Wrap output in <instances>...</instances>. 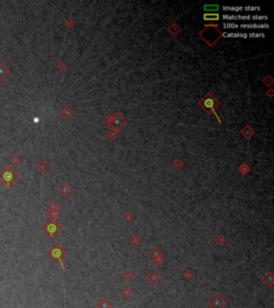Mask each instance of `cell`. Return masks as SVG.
Wrapping results in <instances>:
<instances>
[{
    "label": "cell",
    "instance_id": "cell-12",
    "mask_svg": "<svg viewBox=\"0 0 274 308\" xmlns=\"http://www.w3.org/2000/svg\"><path fill=\"white\" fill-rule=\"evenodd\" d=\"M149 256L151 257L152 259H154V258H156V257H160V256H163V252H162V250L158 247H153V248L151 249V252H150V254H149Z\"/></svg>",
    "mask_w": 274,
    "mask_h": 308
},
{
    "label": "cell",
    "instance_id": "cell-15",
    "mask_svg": "<svg viewBox=\"0 0 274 308\" xmlns=\"http://www.w3.org/2000/svg\"><path fill=\"white\" fill-rule=\"evenodd\" d=\"M47 168H48V166H47V164H46L44 161H41L36 164V169L41 172H44Z\"/></svg>",
    "mask_w": 274,
    "mask_h": 308
},
{
    "label": "cell",
    "instance_id": "cell-23",
    "mask_svg": "<svg viewBox=\"0 0 274 308\" xmlns=\"http://www.w3.org/2000/svg\"><path fill=\"white\" fill-rule=\"evenodd\" d=\"M124 275V278L127 280H131V279H133V277H134V274L132 271H127L125 273L123 274Z\"/></svg>",
    "mask_w": 274,
    "mask_h": 308
},
{
    "label": "cell",
    "instance_id": "cell-2",
    "mask_svg": "<svg viewBox=\"0 0 274 308\" xmlns=\"http://www.w3.org/2000/svg\"><path fill=\"white\" fill-rule=\"evenodd\" d=\"M47 255L52 258V259L54 260V261H56V262H59L61 265H62V261H61V259L63 258L64 256H65V252H64L63 249H62V247L61 246H59L58 244H56V245H54L52 248L49 249L48 252H47Z\"/></svg>",
    "mask_w": 274,
    "mask_h": 308
},
{
    "label": "cell",
    "instance_id": "cell-7",
    "mask_svg": "<svg viewBox=\"0 0 274 308\" xmlns=\"http://www.w3.org/2000/svg\"><path fill=\"white\" fill-rule=\"evenodd\" d=\"M225 27L226 28H237V27H240V28H264V27H268V25L254 24V25H240V26H235V25H231V24H226Z\"/></svg>",
    "mask_w": 274,
    "mask_h": 308
},
{
    "label": "cell",
    "instance_id": "cell-4",
    "mask_svg": "<svg viewBox=\"0 0 274 308\" xmlns=\"http://www.w3.org/2000/svg\"><path fill=\"white\" fill-rule=\"evenodd\" d=\"M225 298L222 296L220 293L213 294V296L208 301V305L210 306V308H224L226 306Z\"/></svg>",
    "mask_w": 274,
    "mask_h": 308
},
{
    "label": "cell",
    "instance_id": "cell-17",
    "mask_svg": "<svg viewBox=\"0 0 274 308\" xmlns=\"http://www.w3.org/2000/svg\"><path fill=\"white\" fill-rule=\"evenodd\" d=\"M182 276L184 277V278H185L186 280H190L191 278L193 277V272H192L191 270H185V271L183 272Z\"/></svg>",
    "mask_w": 274,
    "mask_h": 308
},
{
    "label": "cell",
    "instance_id": "cell-22",
    "mask_svg": "<svg viewBox=\"0 0 274 308\" xmlns=\"http://www.w3.org/2000/svg\"><path fill=\"white\" fill-rule=\"evenodd\" d=\"M47 208H48V210L49 212H57V209H58V206H57V203L56 202H50L47 206Z\"/></svg>",
    "mask_w": 274,
    "mask_h": 308
},
{
    "label": "cell",
    "instance_id": "cell-19",
    "mask_svg": "<svg viewBox=\"0 0 274 308\" xmlns=\"http://www.w3.org/2000/svg\"><path fill=\"white\" fill-rule=\"evenodd\" d=\"M10 161H11V163H13L14 165H18V164H19V163L21 162V158L19 157V156H18L17 154H14V155H13V156L11 157Z\"/></svg>",
    "mask_w": 274,
    "mask_h": 308
},
{
    "label": "cell",
    "instance_id": "cell-16",
    "mask_svg": "<svg viewBox=\"0 0 274 308\" xmlns=\"http://www.w3.org/2000/svg\"><path fill=\"white\" fill-rule=\"evenodd\" d=\"M119 117V116H118ZM124 123V120L121 118V117H119L118 119H115L114 120V123H113V125L114 127H120V126H122V124Z\"/></svg>",
    "mask_w": 274,
    "mask_h": 308
},
{
    "label": "cell",
    "instance_id": "cell-14",
    "mask_svg": "<svg viewBox=\"0 0 274 308\" xmlns=\"http://www.w3.org/2000/svg\"><path fill=\"white\" fill-rule=\"evenodd\" d=\"M59 192H60V194H62V196L67 197V195H69V194L71 192V188L67 185H65V184H64V185H62L59 188Z\"/></svg>",
    "mask_w": 274,
    "mask_h": 308
},
{
    "label": "cell",
    "instance_id": "cell-1",
    "mask_svg": "<svg viewBox=\"0 0 274 308\" xmlns=\"http://www.w3.org/2000/svg\"><path fill=\"white\" fill-rule=\"evenodd\" d=\"M18 180V173L11 166H6L0 171V182L7 188H10Z\"/></svg>",
    "mask_w": 274,
    "mask_h": 308
},
{
    "label": "cell",
    "instance_id": "cell-21",
    "mask_svg": "<svg viewBox=\"0 0 274 308\" xmlns=\"http://www.w3.org/2000/svg\"><path fill=\"white\" fill-rule=\"evenodd\" d=\"M204 19H207V21H218V14H206L204 15Z\"/></svg>",
    "mask_w": 274,
    "mask_h": 308
},
{
    "label": "cell",
    "instance_id": "cell-5",
    "mask_svg": "<svg viewBox=\"0 0 274 308\" xmlns=\"http://www.w3.org/2000/svg\"><path fill=\"white\" fill-rule=\"evenodd\" d=\"M215 103H216V101L214 100V98L212 96L211 94H207L206 96H204L202 100L200 101V105L204 107L206 110H209L210 109L211 111L213 112L215 116H216V118H218V120H220V118H218V116L216 115V112H215L214 110V105H215Z\"/></svg>",
    "mask_w": 274,
    "mask_h": 308
},
{
    "label": "cell",
    "instance_id": "cell-20",
    "mask_svg": "<svg viewBox=\"0 0 274 308\" xmlns=\"http://www.w3.org/2000/svg\"><path fill=\"white\" fill-rule=\"evenodd\" d=\"M139 238L138 236H136V235H133V236H131L130 239V243L132 244L133 246H137L138 244H139Z\"/></svg>",
    "mask_w": 274,
    "mask_h": 308
},
{
    "label": "cell",
    "instance_id": "cell-13",
    "mask_svg": "<svg viewBox=\"0 0 274 308\" xmlns=\"http://www.w3.org/2000/svg\"><path fill=\"white\" fill-rule=\"evenodd\" d=\"M120 295L123 298H129L132 295V291H131V289L129 287H124L122 290L120 291Z\"/></svg>",
    "mask_w": 274,
    "mask_h": 308
},
{
    "label": "cell",
    "instance_id": "cell-3",
    "mask_svg": "<svg viewBox=\"0 0 274 308\" xmlns=\"http://www.w3.org/2000/svg\"><path fill=\"white\" fill-rule=\"evenodd\" d=\"M61 230V227L58 223H56L55 221H50L48 223H46L44 226H43V231L45 232L46 234L48 235L49 238H54L56 236L59 231Z\"/></svg>",
    "mask_w": 274,
    "mask_h": 308
},
{
    "label": "cell",
    "instance_id": "cell-8",
    "mask_svg": "<svg viewBox=\"0 0 274 308\" xmlns=\"http://www.w3.org/2000/svg\"><path fill=\"white\" fill-rule=\"evenodd\" d=\"M224 18L227 19H245V21H250V19H264V16H235V15H225Z\"/></svg>",
    "mask_w": 274,
    "mask_h": 308
},
{
    "label": "cell",
    "instance_id": "cell-18",
    "mask_svg": "<svg viewBox=\"0 0 274 308\" xmlns=\"http://www.w3.org/2000/svg\"><path fill=\"white\" fill-rule=\"evenodd\" d=\"M153 261L155 262V264H156V265L161 266L163 263L165 262V258H164L163 256H160V257H156V258H154V259H153Z\"/></svg>",
    "mask_w": 274,
    "mask_h": 308
},
{
    "label": "cell",
    "instance_id": "cell-6",
    "mask_svg": "<svg viewBox=\"0 0 274 308\" xmlns=\"http://www.w3.org/2000/svg\"><path fill=\"white\" fill-rule=\"evenodd\" d=\"M146 280H147L148 283L151 285V286H155V285L158 284V281L161 280V275L158 274V271L151 270V271L148 273L147 276H146Z\"/></svg>",
    "mask_w": 274,
    "mask_h": 308
},
{
    "label": "cell",
    "instance_id": "cell-10",
    "mask_svg": "<svg viewBox=\"0 0 274 308\" xmlns=\"http://www.w3.org/2000/svg\"><path fill=\"white\" fill-rule=\"evenodd\" d=\"M10 73V70L7 65H4L3 63L0 61V81L3 79L4 77L7 76L8 74Z\"/></svg>",
    "mask_w": 274,
    "mask_h": 308
},
{
    "label": "cell",
    "instance_id": "cell-9",
    "mask_svg": "<svg viewBox=\"0 0 274 308\" xmlns=\"http://www.w3.org/2000/svg\"><path fill=\"white\" fill-rule=\"evenodd\" d=\"M262 281L264 283V285H267L268 287H272L273 286V274L271 271L267 272L262 277Z\"/></svg>",
    "mask_w": 274,
    "mask_h": 308
},
{
    "label": "cell",
    "instance_id": "cell-11",
    "mask_svg": "<svg viewBox=\"0 0 274 308\" xmlns=\"http://www.w3.org/2000/svg\"><path fill=\"white\" fill-rule=\"evenodd\" d=\"M96 306L98 308H112V303L107 298H102L98 302Z\"/></svg>",
    "mask_w": 274,
    "mask_h": 308
}]
</instances>
